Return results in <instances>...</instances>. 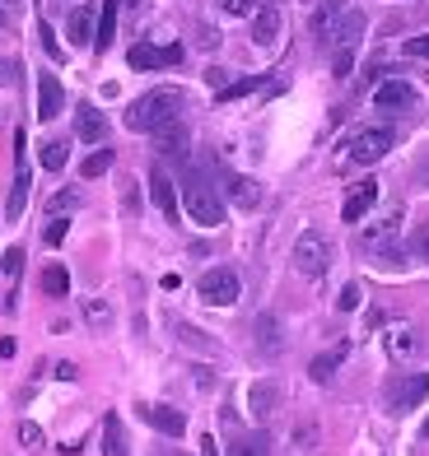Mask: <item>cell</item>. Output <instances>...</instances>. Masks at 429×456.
<instances>
[{
  "label": "cell",
  "mask_w": 429,
  "mask_h": 456,
  "mask_svg": "<svg viewBox=\"0 0 429 456\" xmlns=\"http://www.w3.org/2000/svg\"><path fill=\"white\" fill-rule=\"evenodd\" d=\"M0 275L10 284H19V275H24V247H10V252L0 256Z\"/></svg>",
  "instance_id": "obj_34"
},
{
  "label": "cell",
  "mask_w": 429,
  "mask_h": 456,
  "mask_svg": "<svg viewBox=\"0 0 429 456\" xmlns=\"http://www.w3.org/2000/svg\"><path fill=\"white\" fill-rule=\"evenodd\" d=\"M257 345L267 349V354H280V322L276 317H257Z\"/></svg>",
  "instance_id": "obj_28"
},
{
  "label": "cell",
  "mask_w": 429,
  "mask_h": 456,
  "mask_svg": "<svg viewBox=\"0 0 429 456\" xmlns=\"http://www.w3.org/2000/svg\"><path fill=\"white\" fill-rule=\"evenodd\" d=\"M0 5H5V10H10V14H14V10H19V0H0Z\"/></svg>",
  "instance_id": "obj_50"
},
{
  "label": "cell",
  "mask_w": 429,
  "mask_h": 456,
  "mask_svg": "<svg viewBox=\"0 0 429 456\" xmlns=\"http://www.w3.org/2000/svg\"><path fill=\"white\" fill-rule=\"evenodd\" d=\"M224 19H252L257 14V0H215Z\"/></svg>",
  "instance_id": "obj_35"
},
{
  "label": "cell",
  "mask_w": 429,
  "mask_h": 456,
  "mask_svg": "<svg viewBox=\"0 0 429 456\" xmlns=\"http://www.w3.org/2000/svg\"><path fill=\"white\" fill-rule=\"evenodd\" d=\"M127 428H121V414H108L103 419V456H127Z\"/></svg>",
  "instance_id": "obj_24"
},
{
  "label": "cell",
  "mask_w": 429,
  "mask_h": 456,
  "mask_svg": "<svg viewBox=\"0 0 429 456\" xmlns=\"http://www.w3.org/2000/svg\"><path fill=\"white\" fill-rule=\"evenodd\" d=\"M267 433H238V438L229 443V456H267Z\"/></svg>",
  "instance_id": "obj_27"
},
{
  "label": "cell",
  "mask_w": 429,
  "mask_h": 456,
  "mask_svg": "<svg viewBox=\"0 0 429 456\" xmlns=\"http://www.w3.org/2000/svg\"><path fill=\"white\" fill-rule=\"evenodd\" d=\"M276 405H280V382H276V378L252 382V391H248V410H252V419H257V424H267L271 414H276Z\"/></svg>",
  "instance_id": "obj_12"
},
{
  "label": "cell",
  "mask_w": 429,
  "mask_h": 456,
  "mask_svg": "<svg viewBox=\"0 0 429 456\" xmlns=\"http://www.w3.org/2000/svg\"><path fill=\"white\" fill-rule=\"evenodd\" d=\"M117 10L121 0H103V10H98V33H94V52H108L112 37H117Z\"/></svg>",
  "instance_id": "obj_23"
},
{
  "label": "cell",
  "mask_w": 429,
  "mask_h": 456,
  "mask_svg": "<svg viewBox=\"0 0 429 456\" xmlns=\"http://www.w3.org/2000/svg\"><path fill=\"white\" fill-rule=\"evenodd\" d=\"M341 359H345V345H336V349H326V354H318L313 359V382H332L336 378V368H341Z\"/></svg>",
  "instance_id": "obj_26"
},
{
  "label": "cell",
  "mask_w": 429,
  "mask_h": 456,
  "mask_svg": "<svg viewBox=\"0 0 429 456\" xmlns=\"http://www.w3.org/2000/svg\"><path fill=\"white\" fill-rule=\"evenodd\" d=\"M56 378H61V382H75L79 368H75V363H56Z\"/></svg>",
  "instance_id": "obj_45"
},
{
  "label": "cell",
  "mask_w": 429,
  "mask_h": 456,
  "mask_svg": "<svg viewBox=\"0 0 429 456\" xmlns=\"http://www.w3.org/2000/svg\"><path fill=\"white\" fill-rule=\"evenodd\" d=\"M163 456H187V452H163Z\"/></svg>",
  "instance_id": "obj_51"
},
{
  "label": "cell",
  "mask_w": 429,
  "mask_h": 456,
  "mask_svg": "<svg viewBox=\"0 0 429 456\" xmlns=\"http://www.w3.org/2000/svg\"><path fill=\"white\" fill-rule=\"evenodd\" d=\"M131 70H163V66H177L182 61V47H150V43H136L127 52Z\"/></svg>",
  "instance_id": "obj_11"
},
{
  "label": "cell",
  "mask_w": 429,
  "mask_h": 456,
  "mask_svg": "<svg viewBox=\"0 0 429 456\" xmlns=\"http://www.w3.org/2000/svg\"><path fill=\"white\" fill-rule=\"evenodd\" d=\"M374 205H378V182H359L355 191L345 196V205H341V219H345V224H359L364 215L374 210Z\"/></svg>",
  "instance_id": "obj_17"
},
{
  "label": "cell",
  "mask_w": 429,
  "mask_h": 456,
  "mask_svg": "<svg viewBox=\"0 0 429 456\" xmlns=\"http://www.w3.org/2000/svg\"><path fill=\"white\" fill-rule=\"evenodd\" d=\"M70 210H79V191L75 186H61V191L47 200V215H70Z\"/></svg>",
  "instance_id": "obj_33"
},
{
  "label": "cell",
  "mask_w": 429,
  "mask_h": 456,
  "mask_svg": "<svg viewBox=\"0 0 429 456\" xmlns=\"http://www.w3.org/2000/svg\"><path fill=\"white\" fill-rule=\"evenodd\" d=\"M112 168V150H94L85 163H79V177H85V182H94V177H103Z\"/></svg>",
  "instance_id": "obj_30"
},
{
  "label": "cell",
  "mask_w": 429,
  "mask_h": 456,
  "mask_svg": "<svg viewBox=\"0 0 429 456\" xmlns=\"http://www.w3.org/2000/svg\"><path fill=\"white\" fill-rule=\"evenodd\" d=\"M0 359H14V340H10V336L0 340Z\"/></svg>",
  "instance_id": "obj_47"
},
{
  "label": "cell",
  "mask_w": 429,
  "mask_h": 456,
  "mask_svg": "<svg viewBox=\"0 0 429 456\" xmlns=\"http://www.w3.org/2000/svg\"><path fill=\"white\" fill-rule=\"evenodd\" d=\"M177 340L187 345V349H201V354H210V359L219 354V345H215V340L206 336V330H196L192 322H177Z\"/></svg>",
  "instance_id": "obj_25"
},
{
  "label": "cell",
  "mask_w": 429,
  "mask_h": 456,
  "mask_svg": "<svg viewBox=\"0 0 429 456\" xmlns=\"http://www.w3.org/2000/svg\"><path fill=\"white\" fill-rule=\"evenodd\" d=\"M187 144H192V135H187V126H182V121H169V126L154 131V150L169 154V159H182V154H187Z\"/></svg>",
  "instance_id": "obj_21"
},
{
  "label": "cell",
  "mask_w": 429,
  "mask_h": 456,
  "mask_svg": "<svg viewBox=\"0 0 429 456\" xmlns=\"http://www.w3.org/2000/svg\"><path fill=\"white\" fill-rule=\"evenodd\" d=\"M61 108H66V89H61V79H56L52 70L37 75V121L61 117Z\"/></svg>",
  "instance_id": "obj_13"
},
{
  "label": "cell",
  "mask_w": 429,
  "mask_h": 456,
  "mask_svg": "<svg viewBox=\"0 0 429 456\" xmlns=\"http://www.w3.org/2000/svg\"><path fill=\"white\" fill-rule=\"evenodd\" d=\"M359 33H364V14H359V10H341V14H336V24H332V33H326V37H332L336 47L355 52V47H359Z\"/></svg>",
  "instance_id": "obj_18"
},
{
  "label": "cell",
  "mask_w": 429,
  "mask_h": 456,
  "mask_svg": "<svg viewBox=\"0 0 429 456\" xmlns=\"http://www.w3.org/2000/svg\"><path fill=\"white\" fill-rule=\"evenodd\" d=\"M75 135L85 144H103L108 140V117L94 108V102H79L75 108Z\"/></svg>",
  "instance_id": "obj_14"
},
{
  "label": "cell",
  "mask_w": 429,
  "mask_h": 456,
  "mask_svg": "<svg viewBox=\"0 0 429 456\" xmlns=\"http://www.w3.org/2000/svg\"><path fill=\"white\" fill-rule=\"evenodd\" d=\"M420 177H425V186H429V159L420 163Z\"/></svg>",
  "instance_id": "obj_49"
},
{
  "label": "cell",
  "mask_w": 429,
  "mask_h": 456,
  "mask_svg": "<svg viewBox=\"0 0 429 456\" xmlns=\"http://www.w3.org/2000/svg\"><path fill=\"white\" fill-rule=\"evenodd\" d=\"M359 303H364V289H359V284H345V289H341V298H336L341 313H355Z\"/></svg>",
  "instance_id": "obj_38"
},
{
  "label": "cell",
  "mask_w": 429,
  "mask_h": 456,
  "mask_svg": "<svg viewBox=\"0 0 429 456\" xmlns=\"http://www.w3.org/2000/svg\"><path fill=\"white\" fill-rule=\"evenodd\" d=\"M19 79V61H10V56H0V89H10Z\"/></svg>",
  "instance_id": "obj_42"
},
{
  "label": "cell",
  "mask_w": 429,
  "mask_h": 456,
  "mask_svg": "<svg viewBox=\"0 0 429 456\" xmlns=\"http://www.w3.org/2000/svg\"><path fill=\"white\" fill-rule=\"evenodd\" d=\"M238 275L229 271V265H215V271H206L201 275V284H196V294H201V303H210V307H234L238 303Z\"/></svg>",
  "instance_id": "obj_7"
},
{
  "label": "cell",
  "mask_w": 429,
  "mask_h": 456,
  "mask_svg": "<svg viewBox=\"0 0 429 456\" xmlns=\"http://www.w3.org/2000/svg\"><path fill=\"white\" fill-rule=\"evenodd\" d=\"M383 345H387V354H392L397 363H406V359H416V349H420V336H416V326L397 322V326H387Z\"/></svg>",
  "instance_id": "obj_16"
},
{
  "label": "cell",
  "mask_w": 429,
  "mask_h": 456,
  "mask_svg": "<svg viewBox=\"0 0 429 456\" xmlns=\"http://www.w3.org/2000/svg\"><path fill=\"white\" fill-rule=\"evenodd\" d=\"M150 200L163 210V219L177 224V186H173V177L163 168H150Z\"/></svg>",
  "instance_id": "obj_15"
},
{
  "label": "cell",
  "mask_w": 429,
  "mask_h": 456,
  "mask_svg": "<svg viewBox=\"0 0 429 456\" xmlns=\"http://www.w3.org/2000/svg\"><path fill=\"white\" fill-rule=\"evenodd\" d=\"M374 102L383 112H411V108H420V94L406 85V79H387V85L374 89Z\"/></svg>",
  "instance_id": "obj_10"
},
{
  "label": "cell",
  "mask_w": 429,
  "mask_h": 456,
  "mask_svg": "<svg viewBox=\"0 0 429 456\" xmlns=\"http://www.w3.org/2000/svg\"><path fill=\"white\" fill-rule=\"evenodd\" d=\"M85 322H89L94 330H108V326H112V307H108L103 298H85Z\"/></svg>",
  "instance_id": "obj_32"
},
{
  "label": "cell",
  "mask_w": 429,
  "mask_h": 456,
  "mask_svg": "<svg viewBox=\"0 0 429 456\" xmlns=\"http://www.w3.org/2000/svg\"><path fill=\"white\" fill-rule=\"evenodd\" d=\"M397 233H401V205H392V210H387V219H378V224L364 228V233H359V247H364V252H374L378 265H392V271H397V265H401V256L392 252V247H397Z\"/></svg>",
  "instance_id": "obj_3"
},
{
  "label": "cell",
  "mask_w": 429,
  "mask_h": 456,
  "mask_svg": "<svg viewBox=\"0 0 429 456\" xmlns=\"http://www.w3.org/2000/svg\"><path fill=\"white\" fill-rule=\"evenodd\" d=\"M224 191H229V200L238 205V210H257V205H261V186H257L252 177L224 173Z\"/></svg>",
  "instance_id": "obj_20"
},
{
  "label": "cell",
  "mask_w": 429,
  "mask_h": 456,
  "mask_svg": "<svg viewBox=\"0 0 429 456\" xmlns=\"http://www.w3.org/2000/svg\"><path fill=\"white\" fill-rule=\"evenodd\" d=\"M252 89H261V75H248V79H238V85H224L219 89V102H234V98L252 94Z\"/></svg>",
  "instance_id": "obj_36"
},
{
  "label": "cell",
  "mask_w": 429,
  "mask_h": 456,
  "mask_svg": "<svg viewBox=\"0 0 429 456\" xmlns=\"http://www.w3.org/2000/svg\"><path fill=\"white\" fill-rule=\"evenodd\" d=\"M387 150H392V131L387 126H364V131H355L351 140H345V154H351V163H378Z\"/></svg>",
  "instance_id": "obj_6"
},
{
  "label": "cell",
  "mask_w": 429,
  "mask_h": 456,
  "mask_svg": "<svg viewBox=\"0 0 429 456\" xmlns=\"http://www.w3.org/2000/svg\"><path fill=\"white\" fill-rule=\"evenodd\" d=\"M14 159H19V173H14L10 200H5V219H10V224H19V219H24V205H29V186H33L29 159H24V131H14Z\"/></svg>",
  "instance_id": "obj_8"
},
{
  "label": "cell",
  "mask_w": 429,
  "mask_h": 456,
  "mask_svg": "<svg viewBox=\"0 0 429 456\" xmlns=\"http://www.w3.org/2000/svg\"><path fill=\"white\" fill-rule=\"evenodd\" d=\"M425 396H429V372H401V378L387 382V410L392 414L416 410Z\"/></svg>",
  "instance_id": "obj_5"
},
{
  "label": "cell",
  "mask_w": 429,
  "mask_h": 456,
  "mask_svg": "<svg viewBox=\"0 0 429 456\" xmlns=\"http://www.w3.org/2000/svg\"><path fill=\"white\" fill-rule=\"evenodd\" d=\"M66 33H70V43H75V47H89V43H94V33H98L94 10H89V5H75L70 19H66Z\"/></svg>",
  "instance_id": "obj_22"
},
{
  "label": "cell",
  "mask_w": 429,
  "mask_h": 456,
  "mask_svg": "<svg viewBox=\"0 0 429 456\" xmlns=\"http://www.w3.org/2000/svg\"><path fill=\"white\" fill-rule=\"evenodd\" d=\"M19 443H24L29 452L47 447V438H43V428H37V424H19Z\"/></svg>",
  "instance_id": "obj_39"
},
{
  "label": "cell",
  "mask_w": 429,
  "mask_h": 456,
  "mask_svg": "<svg viewBox=\"0 0 429 456\" xmlns=\"http://www.w3.org/2000/svg\"><path fill=\"white\" fill-rule=\"evenodd\" d=\"M326 265H332V242H326V233H318V228L299 233L294 238V271L309 280H322Z\"/></svg>",
  "instance_id": "obj_4"
},
{
  "label": "cell",
  "mask_w": 429,
  "mask_h": 456,
  "mask_svg": "<svg viewBox=\"0 0 429 456\" xmlns=\"http://www.w3.org/2000/svg\"><path fill=\"white\" fill-rule=\"evenodd\" d=\"M43 294H52V298H66L70 294V275L61 271V265H47V271H43Z\"/></svg>",
  "instance_id": "obj_31"
},
{
  "label": "cell",
  "mask_w": 429,
  "mask_h": 456,
  "mask_svg": "<svg viewBox=\"0 0 429 456\" xmlns=\"http://www.w3.org/2000/svg\"><path fill=\"white\" fill-rule=\"evenodd\" d=\"M66 150H70L66 140H47V144H43V154H37V163H43L47 173H61V168H66V159H70Z\"/></svg>",
  "instance_id": "obj_29"
},
{
  "label": "cell",
  "mask_w": 429,
  "mask_h": 456,
  "mask_svg": "<svg viewBox=\"0 0 429 456\" xmlns=\"http://www.w3.org/2000/svg\"><path fill=\"white\" fill-rule=\"evenodd\" d=\"M401 52H406V56H416V61H420V56H429V33H420V37H411V43H406Z\"/></svg>",
  "instance_id": "obj_43"
},
{
  "label": "cell",
  "mask_w": 429,
  "mask_h": 456,
  "mask_svg": "<svg viewBox=\"0 0 429 456\" xmlns=\"http://www.w3.org/2000/svg\"><path fill=\"white\" fill-rule=\"evenodd\" d=\"M252 43L257 47H276L280 43V10L276 5H257V14H252Z\"/></svg>",
  "instance_id": "obj_19"
},
{
  "label": "cell",
  "mask_w": 429,
  "mask_h": 456,
  "mask_svg": "<svg viewBox=\"0 0 429 456\" xmlns=\"http://www.w3.org/2000/svg\"><path fill=\"white\" fill-rule=\"evenodd\" d=\"M201 456H224V452H219V443L210 438V433H201Z\"/></svg>",
  "instance_id": "obj_44"
},
{
  "label": "cell",
  "mask_w": 429,
  "mask_h": 456,
  "mask_svg": "<svg viewBox=\"0 0 429 456\" xmlns=\"http://www.w3.org/2000/svg\"><path fill=\"white\" fill-rule=\"evenodd\" d=\"M37 37H43V52H47L52 61H66V47H61L56 37H52V28H47V24H37Z\"/></svg>",
  "instance_id": "obj_40"
},
{
  "label": "cell",
  "mask_w": 429,
  "mask_h": 456,
  "mask_svg": "<svg viewBox=\"0 0 429 456\" xmlns=\"http://www.w3.org/2000/svg\"><path fill=\"white\" fill-rule=\"evenodd\" d=\"M66 215H47V228H43V242L47 247H61V242H66Z\"/></svg>",
  "instance_id": "obj_37"
},
{
  "label": "cell",
  "mask_w": 429,
  "mask_h": 456,
  "mask_svg": "<svg viewBox=\"0 0 429 456\" xmlns=\"http://www.w3.org/2000/svg\"><path fill=\"white\" fill-rule=\"evenodd\" d=\"M425 438H429V419H425Z\"/></svg>",
  "instance_id": "obj_52"
},
{
  "label": "cell",
  "mask_w": 429,
  "mask_h": 456,
  "mask_svg": "<svg viewBox=\"0 0 429 456\" xmlns=\"http://www.w3.org/2000/svg\"><path fill=\"white\" fill-rule=\"evenodd\" d=\"M10 24H14V14H10L5 5H0V28H10Z\"/></svg>",
  "instance_id": "obj_48"
},
{
  "label": "cell",
  "mask_w": 429,
  "mask_h": 456,
  "mask_svg": "<svg viewBox=\"0 0 429 456\" xmlns=\"http://www.w3.org/2000/svg\"><path fill=\"white\" fill-rule=\"evenodd\" d=\"M201 47H219V33L215 28H201Z\"/></svg>",
  "instance_id": "obj_46"
},
{
  "label": "cell",
  "mask_w": 429,
  "mask_h": 456,
  "mask_svg": "<svg viewBox=\"0 0 429 456\" xmlns=\"http://www.w3.org/2000/svg\"><path fill=\"white\" fill-rule=\"evenodd\" d=\"M182 205H187V215L201 228H219L224 224V200H219V191L210 186V177L201 173V168L182 173Z\"/></svg>",
  "instance_id": "obj_2"
},
{
  "label": "cell",
  "mask_w": 429,
  "mask_h": 456,
  "mask_svg": "<svg viewBox=\"0 0 429 456\" xmlns=\"http://www.w3.org/2000/svg\"><path fill=\"white\" fill-rule=\"evenodd\" d=\"M182 108H187V94L182 89H150V94H140L131 108H127V126L131 131H159V126H169V121H182Z\"/></svg>",
  "instance_id": "obj_1"
},
{
  "label": "cell",
  "mask_w": 429,
  "mask_h": 456,
  "mask_svg": "<svg viewBox=\"0 0 429 456\" xmlns=\"http://www.w3.org/2000/svg\"><path fill=\"white\" fill-rule=\"evenodd\" d=\"M411 252H416L420 261H429V224H420L416 233H411Z\"/></svg>",
  "instance_id": "obj_41"
},
{
  "label": "cell",
  "mask_w": 429,
  "mask_h": 456,
  "mask_svg": "<svg viewBox=\"0 0 429 456\" xmlns=\"http://www.w3.org/2000/svg\"><path fill=\"white\" fill-rule=\"evenodd\" d=\"M140 410V419H145L150 428H159L163 438H182V433H187V414L182 410H173V405H136Z\"/></svg>",
  "instance_id": "obj_9"
}]
</instances>
